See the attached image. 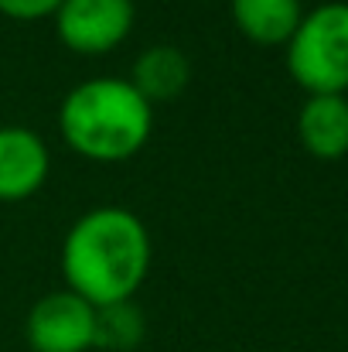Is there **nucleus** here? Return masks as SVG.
Instances as JSON below:
<instances>
[{"label": "nucleus", "instance_id": "6e6552de", "mask_svg": "<svg viewBox=\"0 0 348 352\" xmlns=\"http://www.w3.org/2000/svg\"><path fill=\"white\" fill-rule=\"evenodd\" d=\"M188 79H192V58L178 45H150V48H143L137 55V62H133V72H130L133 89L150 107L181 96Z\"/></svg>", "mask_w": 348, "mask_h": 352}, {"label": "nucleus", "instance_id": "f03ea898", "mask_svg": "<svg viewBox=\"0 0 348 352\" xmlns=\"http://www.w3.org/2000/svg\"><path fill=\"white\" fill-rule=\"evenodd\" d=\"M62 140L89 161L133 157L150 130L154 107L123 76H93L72 86L58 107Z\"/></svg>", "mask_w": 348, "mask_h": 352}, {"label": "nucleus", "instance_id": "f257e3e1", "mask_svg": "<svg viewBox=\"0 0 348 352\" xmlns=\"http://www.w3.org/2000/svg\"><path fill=\"white\" fill-rule=\"evenodd\" d=\"M150 270V233L140 216L123 206L82 212L62 243L65 287L93 308L133 301Z\"/></svg>", "mask_w": 348, "mask_h": 352}, {"label": "nucleus", "instance_id": "20e7f679", "mask_svg": "<svg viewBox=\"0 0 348 352\" xmlns=\"http://www.w3.org/2000/svg\"><path fill=\"white\" fill-rule=\"evenodd\" d=\"M24 336L34 352H89L96 346V308L69 287L51 291L27 311Z\"/></svg>", "mask_w": 348, "mask_h": 352}, {"label": "nucleus", "instance_id": "423d86ee", "mask_svg": "<svg viewBox=\"0 0 348 352\" xmlns=\"http://www.w3.org/2000/svg\"><path fill=\"white\" fill-rule=\"evenodd\" d=\"M51 171L48 144L31 126H0V202L31 199Z\"/></svg>", "mask_w": 348, "mask_h": 352}, {"label": "nucleus", "instance_id": "39448f33", "mask_svg": "<svg viewBox=\"0 0 348 352\" xmlns=\"http://www.w3.org/2000/svg\"><path fill=\"white\" fill-rule=\"evenodd\" d=\"M133 0H62L55 31L65 48L79 55H106L133 31Z\"/></svg>", "mask_w": 348, "mask_h": 352}, {"label": "nucleus", "instance_id": "9b49d317", "mask_svg": "<svg viewBox=\"0 0 348 352\" xmlns=\"http://www.w3.org/2000/svg\"><path fill=\"white\" fill-rule=\"evenodd\" d=\"M58 7H62V0H0V14L3 17H14V21L55 17Z\"/></svg>", "mask_w": 348, "mask_h": 352}, {"label": "nucleus", "instance_id": "7ed1b4c3", "mask_svg": "<svg viewBox=\"0 0 348 352\" xmlns=\"http://www.w3.org/2000/svg\"><path fill=\"white\" fill-rule=\"evenodd\" d=\"M287 72L308 96H345L348 89V3L328 0L304 10L290 34Z\"/></svg>", "mask_w": 348, "mask_h": 352}, {"label": "nucleus", "instance_id": "0eeeda50", "mask_svg": "<svg viewBox=\"0 0 348 352\" xmlns=\"http://www.w3.org/2000/svg\"><path fill=\"white\" fill-rule=\"evenodd\" d=\"M297 137L308 154L335 161L348 154V100L345 96H308L297 113Z\"/></svg>", "mask_w": 348, "mask_h": 352}, {"label": "nucleus", "instance_id": "1a4fd4ad", "mask_svg": "<svg viewBox=\"0 0 348 352\" xmlns=\"http://www.w3.org/2000/svg\"><path fill=\"white\" fill-rule=\"evenodd\" d=\"M229 10L235 28L256 45H287L304 17L301 0H229Z\"/></svg>", "mask_w": 348, "mask_h": 352}, {"label": "nucleus", "instance_id": "9d476101", "mask_svg": "<svg viewBox=\"0 0 348 352\" xmlns=\"http://www.w3.org/2000/svg\"><path fill=\"white\" fill-rule=\"evenodd\" d=\"M143 332H147V322L133 301H116L106 308H96V346L126 352L140 346Z\"/></svg>", "mask_w": 348, "mask_h": 352}]
</instances>
